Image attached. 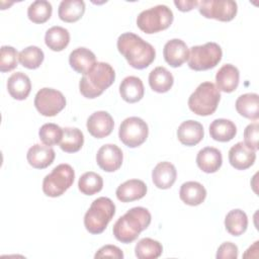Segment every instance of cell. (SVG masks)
Returning <instances> with one entry per match:
<instances>
[{
    "label": "cell",
    "mask_w": 259,
    "mask_h": 259,
    "mask_svg": "<svg viewBox=\"0 0 259 259\" xmlns=\"http://www.w3.org/2000/svg\"><path fill=\"white\" fill-rule=\"evenodd\" d=\"M236 134L237 127L230 119L217 118L209 125V135L218 142H229L235 138Z\"/></svg>",
    "instance_id": "83f0119b"
},
{
    "label": "cell",
    "mask_w": 259,
    "mask_h": 259,
    "mask_svg": "<svg viewBox=\"0 0 259 259\" xmlns=\"http://www.w3.org/2000/svg\"><path fill=\"white\" fill-rule=\"evenodd\" d=\"M147 193V185L139 179H130L121 183L115 191L116 197L121 202H131L143 198Z\"/></svg>",
    "instance_id": "d6986e66"
},
{
    "label": "cell",
    "mask_w": 259,
    "mask_h": 259,
    "mask_svg": "<svg viewBox=\"0 0 259 259\" xmlns=\"http://www.w3.org/2000/svg\"><path fill=\"white\" fill-rule=\"evenodd\" d=\"M177 171L175 166L170 162L158 163L152 171V180L156 187L160 189L170 188L176 181Z\"/></svg>",
    "instance_id": "44dd1931"
},
{
    "label": "cell",
    "mask_w": 259,
    "mask_h": 259,
    "mask_svg": "<svg viewBox=\"0 0 259 259\" xmlns=\"http://www.w3.org/2000/svg\"><path fill=\"white\" fill-rule=\"evenodd\" d=\"M174 4L180 11L186 12L192 10L194 7H197L198 1H174Z\"/></svg>",
    "instance_id": "b9f144b4"
},
{
    "label": "cell",
    "mask_w": 259,
    "mask_h": 259,
    "mask_svg": "<svg viewBox=\"0 0 259 259\" xmlns=\"http://www.w3.org/2000/svg\"><path fill=\"white\" fill-rule=\"evenodd\" d=\"M95 258H116V259H122L123 253L122 251L114 246V245H105L101 247L94 255Z\"/></svg>",
    "instance_id": "60d3db41"
},
{
    "label": "cell",
    "mask_w": 259,
    "mask_h": 259,
    "mask_svg": "<svg viewBox=\"0 0 259 259\" xmlns=\"http://www.w3.org/2000/svg\"><path fill=\"white\" fill-rule=\"evenodd\" d=\"M7 90L10 96L16 100H24L30 93L31 82L29 77L22 73H13L7 81Z\"/></svg>",
    "instance_id": "603a6c76"
},
{
    "label": "cell",
    "mask_w": 259,
    "mask_h": 259,
    "mask_svg": "<svg viewBox=\"0 0 259 259\" xmlns=\"http://www.w3.org/2000/svg\"><path fill=\"white\" fill-rule=\"evenodd\" d=\"M173 18L172 10L161 4L142 11L137 17V25L145 33L152 34L168 28Z\"/></svg>",
    "instance_id": "8992f818"
},
{
    "label": "cell",
    "mask_w": 259,
    "mask_h": 259,
    "mask_svg": "<svg viewBox=\"0 0 259 259\" xmlns=\"http://www.w3.org/2000/svg\"><path fill=\"white\" fill-rule=\"evenodd\" d=\"M122 151L113 144H106L99 148L96 154L97 165L105 172H114L122 164Z\"/></svg>",
    "instance_id": "7c38bea8"
},
{
    "label": "cell",
    "mask_w": 259,
    "mask_h": 259,
    "mask_svg": "<svg viewBox=\"0 0 259 259\" xmlns=\"http://www.w3.org/2000/svg\"><path fill=\"white\" fill-rule=\"evenodd\" d=\"M173 83V75L165 67H156L149 74V85L155 92L165 93L171 89Z\"/></svg>",
    "instance_id": "4316f807"
},
{
    "label": "cell",
    "mask_w": 259,
    "mask_h": 259,
    "mask_svg": "<svg viewBox=\"0 0 259 259\" xmlns=\"http://www.w3.org/2000/svg\"><path fill=\"white\" fill-rule=\"evenodd\" d=\"M225 227L232 236H241L248 227L247 214L239 208L230 210L225 218Z\"/></svg>",
    "instance_id": "4dcf8cb0"
},
{
    "label": "cell",
    "mask_w": 259,
    "mask_h": 259,
    "mask_svg": "<svg viewBox=\"0 0 259 259\" xmlns=\"http://www.w3.org/2000/svg\"><path fill=\"white\" fill-rule=\"evenodd\" d=\"M115 79L113 68L104 62H96L95 65L85 73L80 82L79 90L81 94L89 99L100 96Z\"/></svg>",
    "instance_id": "3957f363"
},
{
    "label": "cell",
    "mask_w": 259,
    "mask_h": 259,
    "mask_svg": "<svg viewBox=\"0 0 259 259\" xmlns=\"http://www.w3.org/2000/svg\"><path fill=\"white\" fill-rule=\"evenodd\" d=\"M45 42L52 51L61 52L69 45L70 33L62 26H52L46 32Z\"/></svg>",
    "instance_id": "f546056e"
},
{
    "label": "cell",
    "mask_w": 259,
    "mask_h": 259,
    "mask_svg": "<svg viewBox=\"0 0 259 259\" xmlns=\"http://www.w3.org/2000/svg\"><path fill=\"white\" fill-rule=\"evenodd\" d=\"M52 12V4L46 0H36L27 8V16L33 23H45L51 18Z\"/></svg>",
    "instance_id": "836d02e7"
},
{
    "label": "cell",
    "mask_w": 259,
    "mask_h": 259,
    "mask_svg": "<svg viewBox=\"0 0 259 259\" xmlns=\"http://www.w3.org/2000/svg\"><path fill=\"white\" fill-rule=\"evenodd\" d=\"M162 252V244L151 238L140 240L135 247V253L139 259H156L161 256Z\"/></svg>",
    "instance_id": "d6a6232c"
},
{
    "label": "cell",
    "mask_w": 259,
    "mask_h": 259,
    "mask_svg": "<svg viewBox=\"0 0 259 259\" xmlns=\"http://www.w3.org/2000/svg\"><path fill=\"white\" fill-rule=\"evenodd\" d=\"M34 106L44 116H55L66 106V98L61 91L53 88H41L34 97Z\"/></svg>",
    "instance_id": "30bf717a"
},
{
    "label": "cell",
    "mask_w": 259,
    "mask_h": 259,
    "mask_svg": "<svg viewBox=\"0 0 259 259\" xmlns=\"http://www.w3.org/2000/svg\"><path fill=\"white\" fill-rule=\"evenodd\" d=\"M258 139H259V124L257 121L250 123L244 131V144L253 151L258 150Z\"/></svg>",
    "instance_id": "f35d334b"
},
{
    "label": "cell",
    "mask_w": 259,
    "mask_h": 259,
    "mask_svg": "<svg viewBox=\"0 0 259 259\" xmlns=\"http://www.w3.org/2000/svg\"><path fill=\"white\" fill-rule=\"evenodd\" d=\"M84 144L83 133L77 127L63 128V138L60 142V148L66 153H76L81 150Z\"/></svg>",
    "instance_id": "1f68e13d"
},
{
    "label": "cell",
    "mask_w": 259,
    "mask_h": 259,
    "mask_svg": "<svg viewBox=\"0 0 259 259\" xmlns=\"http://www.w3.org/2000/svg\"><path fill=\"white\" fill-rule=\"evenodd\" d=\"M221 93L211 82H202L188 98L189 109L200 116L211 115L218 108Z\"/></svg>",
    "instance_id": "5b68a950"
},
{
    "label": "cell",
    "mask_w": 259,
    "mask_h": 259,
    "mask_svg": "<svg viewBox=\"0 0 259 259\" xmlns=\"http://www.w3.org/2000/svg\"><path fill=\"white\" fill-rule=\"evenodd\" d=\"M44 58H45V55L42 50L36 46H29L23 49L18 56V60L20 64L24 68H27L30 70L37 69L41 65Z\"/></svg>",
    "instance_id": "d590c367"
},
{
    "label": "cell",
    "mask_w": 259,
    "mask_h": 259,
    "mask_svg": "<svg viewBox=\"0 0 259 259\" xmlns=\"http://www.w3.org/2000/svg\"><path fill=\"white\" fill-rule=\"evenodd\" d=\"M198 11L205 18L220 21H231L235 18L238 6L232 0H202L198 1Z\"/></svg>",
    "instance_id": "8fae6325"
},
{
    "label": "cell",
    "mask_w": 259,
    "mask_h": 259,
    "mask_svg": "<svg viewBox=\"0 0 259 259\" xmlns=\"http://www.w3.org/2000/svg\"><path fill=\"white\" fill-rule=\"evenodd\" d=\"M87 131L96 139H103L109 136L113 130L114 121L112 116L104 110L93 112L87 119Z\"/></svg>",
    "instance_id": "4fadbf2b"
},
{
    "label": "cell",
    "mask_w": 259,
    "mask_h": 259,
    "mask_svg": "<svg viewBox=\"0 0 259 259\" xmlns=\"http://www.w3.org/2000/svg\"><path fill=\"white\" fill-rule=\"evenodd\" d=\"M55 151L50 146L35 144L30 147L26 154L28 164L35 169H45L55 160Z\"/></svg>",
    "instance_id": "ac0fdd59"
},
{
    "label": "cell",
    "mask_w": 259,
    "mask_h": 259,
    "mask_svg": "<svg viewBox=\"0 0 259 259\" xmlns=\"http://www.w3.org/2000/svg\"><path fill=\"white\" fill-rule=\"evenodd\" d=\"M179 197L185 204L196 206L204 201L206 190L199 182L187 181L180 186Z\"/></svg>",
    "instance_id": "d4e9b609"
},
{
    "label": "cell",
    "mask_w": 259,
    "mask_h": 259,
    "mask_svg": "<svg viewBox=\"0 0 259 259\" xmlns=\"http://www.w3.org/2000/svg\"><path fill=\"white\" fill-rule=\"evenodd\" d=\"M218 259H236L238 257V247L232 242L223 243L217 251Z\"/></svg>",
    "instance_id": "ab89813d"
},
{
    "label": "cell",
    "mask_w": 259,
    "mask_h": 259,
    "mask_svg": "<svg viewBox=\"0 0 259 259\" xmlns=\"http://www.w3.org/2000/svg\"><path fill=\"white\" fill-rule=\"evenodd\" d=\"M85 12V3L82 0H63L58 9V15L65 22L78 21Z\"/></svg>",
    "instance_id": "f1b7e54d"
},
{
    "label": "cell",
    "mask_w": 259,
    "mask_h": 259,
    "mask_svg": "<svg viewBox=\"0 0 259 259\" xmlns=\"http://www.w3.org/2000/svg\"><path fill=\"white\" fill-rule=\"evenodd\" d=\"M236 110L246 118L257 120L259 117V96L256 93H245L236 100Z\"/></svg>",
    "instance_id": "484cf974"
},
{
    "label": "cell",
    "mask_w": 259,
    "mask_h": 259,
    "mask_svg": "<svg viewBox=\"0 0 259 259\" xmlns=\"http://www.w3.org/2000/svg\"><path fill=\"white\" fill-rule=\"evenodd\" d=\"M149 135L146 121L138 116L125 118L119 126L118 138L122 144L130 148H137L144 144Z\"/></svg>",
    "instance_id": "9c48e42d"
},
{
    "label": "cell",
    "mask_w": 259,
    "mask_h": 259,
    "mask_svg": "<svg viewBox=\"0 0 259 259\" xmlns=\"http://www.w3.org/2000/svg\"><path fill=\"white\" fill-rule=\"evenodd\" d=\"M18 56L19 54L13 47L2 46L0 55V71L5 73L15 69L18 64Z\"/></svg>",
    "instance_id": "74e56055"
},
{
    "label": "cell",
    "mask_w": 259,
    "mask_h": 259,
    "mask_svg": "<svg viewBox=\"0 0 259 259\" xmlns=\"http://www.w3.org/2000/svg\"><path fill=\"white\" fill-rule=\"evenodd\" d=\"M221 47L213 41L193 46L189 51L188 66L194 71H205L214 68L222 60Z\"/></svg>",
    "instance_id": "ba28073f"
},
{
    "label": "cell",
    "mask_w": 259,
    "mask_h": 259,
    "mask_svg": "<svg viewBox=\"0 0 259 259\" xmlns=\"http://www.w3.org/2000/svg\"><path fill=\"white\" fill-rule=\"evenodd\" d=\"M115 213V205L108 197H98L93 200L84 215V226L93 235L101 234Z\"/></svg>",
    "instance_id": "277c9868"
},
{
    "label": "cell",
    "mask_w": 259,
    "mask_h": 259,
    "mask_svg": "<svg viewBox=\"0 0 259 259\" xmlns=\"http://www.w3.org/2000/svg\"><path fill=\"white\" fill-rule=\"evenodd\" d=\"M117 50L135 69L149 67L156 57L154 47L133 32H124L117 38Z\"/></svg>",
    "instance_id": "6da1fadb"
},
{
    "label": "cell",
    "mask_w": 259,
    "mask_h": 259,
    "mask_svg": "<svg viewBox=\"0 0 259 259\" xmlns=\"http://www.w3.org/2000/svg\"><path fill=\"white\" fill-rule=\"evenodd\" d=\"M204 136L203 126L196 120H185L177 130V138L179 142L184 146H195L197 145Z\"/></svg>",
    "instance_id": "2e32d148"
},
{
    "label": "cell",
    "mask_w": 259,
    "mask_h": 259,
    "mask_svg": "<svg viewBox=\"0 0 259 259\" xmlns=\"http://www.w3.org/2000/svg\"><path fill=\"white\" fill-rule=\"evenodd\" d=\"M74 179L75 172L72 166L60 164L44 178L42 191L50 197L61 196L72 186Z\"/></svg>",
    "instance_id": "52a82bcc"
},
{
    "label": "cell",
    "mask_w": 259,
    "mask_h": 259,
    "mask_svg": "<svg viewBox=\"0 0 259 259\" xmlns=\"http://www.w3.org/2000/svg\"><path fill=\"white\" fill-rule=\"evenodd\" d=\"M38 136L46 146H55L59 144L63 138V128L56 123H45L40 126Z\"/></svg>",
    "instance_id": "8d00e7d4"
},
{
    "label": "cell",
    "mask_w": 259,
    "mask_h": 259,
    "mask_svg": "<svg viewBox=\"0 0 259 259\" xmlns=\"http://www.w3.org/2000/svg\"><path fill=\"white\" fill-rule=\"evenodd\" d=\"M196 164L201 171L205 173H214L223 164L222 153L217 148L205 147L197 153Z\"/></svg>",
    "instance_id": "ffe728a7"
},
{
    "label": "cell",
    "mask_w": 259,
    "mask_h": 259,
    "mask_svg": "<svg viewBox=\"0 0 259 259\" xmlns=\"http://www.w3.org/2000/svg\"><path fill=\"white\" fill-rule=\"evenodd\" d=\"M256 159L255 151L248 148L244 142L235 144L229 151V162L237 170L250 168Z\"/></svg>",
    "instance_id": "9a60e30c"
},
{
    "label": "cell",
    "mask_w": 259,
    "mask_h": 259,
    "mask_svg": "<svg viewBox=\"0 0 259 259\" xmlns=\"http://www.w3.org/2000/svg\"><path fill=\"white\" fill-rule=\"evenodd\" d=\"M152 221L150 211L143 206H136L127 210L113 225V235L121 243L128 244L137 240Z\"/></svg>",
    "instance_id": "7a4b0ae2"
},
{
    "label": "cell",
    "mask_w": 259,
    "mask_h": 259,
    "mask_svg": "<svg viewBox=\"0 0 259 259\" xmlns=\"http://www.w3.org/2000/svg\"><path fill=\"white\" fill-rule=\"evenodd\" d=\"M96 63V57L93 52L86 48H77L73 50L69 56V64L71 68L79 74L87 73Z\"/></svg>",
    "instance_id": "7402d4cb"
},
{
    "label": "cell",
    "mask_w": 259,
    "mask_h": 259,
    "mask_svg": "<svg viewBox=\"0 0 259 259\" xmlns=\"http://www.w3.org/2000/svg\"><path fill=\"white\" fill-rule=\"evenodd\" d=\"M240 72L237 67L232 64H226L219 69L215 74V83L219 91L231 93L235 91L239 85Z\"/></svg>",
    "instance_id": "e0dca14e"
},
{
    "label": "cell",
    "mask_w": 259,
    "mask_h": 259,
    "mask_svg": "<svg viewBox=\"0 0 259 259\" xmlns=\"http://www.w3.org/2000/svg\"><path fill=\"white\" fill-rule=\"evenodd\" d=\"M103 187L102 177L92 171L84 173L78 181L79 190L85 195H93L99 192Z\"/></svg>",
    "instance_id": "e575fe53"
},
{
    "label": "cell",
    "mask_w": 259,
    "mask_h": 259,
    "mask_svg": "<svg viewBox=\"0 0 259 259\" xmlns=\"http://www.w3.org/2000/svg\"><path fill=\"white\" fill-rule=\"evenodd\" d=\"M163 56L168 65L173 68H177L188 60L189 50L183 40L173 38L165 44Z\"/></svg>",
    "instance_id": "5bb4252c"
},
{
    "label": "cell",
    "mask_w": 259,
    "mask_h": 259,
    "mask_svg": "<svg viewBox=\"0 0 259 259\" xmlns=\"http://www.w3.org/2000/svg\"><path fill=\"white\" fill-rule=\"evenodd\" d=\"M145 88L142 80L136 76L125 77L119 85L121 98L128 103H136L144 97Z\"/></svg>",
    "instance_id": "cb8c5ba5"
}]
</instances>
